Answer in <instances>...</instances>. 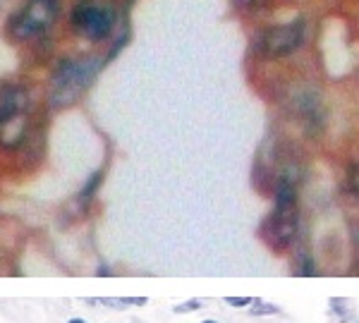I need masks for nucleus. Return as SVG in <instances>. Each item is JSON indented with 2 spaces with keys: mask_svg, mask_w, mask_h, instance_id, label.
Returning <instances> with one entry per match:
<instances>
[{
  "mask_svg": "<svg viewBox=\"0 0 359 323\" xmlns=\"http://www.w3.org/2000/svg\"><path fill=\"white\" fill-rule=\"evenodd\" d=\"M299 225V204L297 192L287 180L278 184L276 206L262 225V238L271 249H285L294 240Z\"/></svg>",
  "mask_w": 359,
  "mask_h": 323,
  "instance_id": "1",
  "label": "nucleus"
},
{
  "mask_svg": "<svg viewBox=\"0 0 359 323\" xmlns=\"http://www.w3.org/2000/svg\"><path fill=\"white\" fill-rule=\"evenodd\" d=\"M98 72V62L94 60H62L60 67L53 72L48 91L50 108L60 111L79 101V96L89 89Z\"/></svg>",
  "mask_w": 359,
  "mask_h": 323,
  "instance_id": "2",
  "label": "nucleus"
},
{
  "mask_svg": "<svg viewBox=\"0 0 359 323\" xmlns=\"http://www.w3.org/2000/svg\"><path fill=\"white\" fill-rule=\"evenodd\" d=\"M115 25V8L111 0H79L72 8V27L89 41L111 36Z\"/></svg>",
  "mask_w": 359,
  "mask_h": 323,
  "instance_id": "3",
  "label": "nucleus"
},
{
  "mask_svg": "<svg viewBox=\"0 0 359 323\" xmlns=\"http://www.w3.org/2000/svg\"><path fill=\"white\" fill-rule=\"evenodd\" d=\"M57 17V0H29L25 8L15 15L10 22L8 32L17 41H27V39L41 36L53 27Z\"/></svg>",
  "mask_w": 359,
  "mask_h": 323,
  "instance_id": "4",
  "label": "nucleus"
},
{
  "mask_svg": "<svg viewBox=\"0 0 359 323\" xmlns=\"http://www.w3.org/2000/svg\"><path fill=\"white\" fill-rule=\"evenodd\" d=\"M302 39H304V25L294 20L290 25H280L264 32L259 46H262V53L266 57H285L302 46Z\"/></svg>",
  "mask_w": 359,
  "mask_h": 323,
  "instance_id": "5",
  "label": "nucleus"
},
{
  "mask_svg": "<svg viewBox=\"0 0 359 323\" xmlns=\"http://www.w3.org/2000/svg\"><path fill=\"white\" fill-rule=\"evenodd\" d=\"M27 106H29V99L22 86H15V84L0 86V123L20 118V115H27Z\"/></svg>",
  "mask_w": 359,
  "mask_h": 323,
  "instance_id": "6",
  "label": "nucleus"
},
{
  "mask_svg": "<svg viewBox=\"0 0 359 323\" xmlns=\"http://www.w3.org/2000/svg\"><path fill=\"white\" fill-rule=\"evenodd\" d=\"M103 307L108 309H127V307H147L149 299L147 297H108V299H98Z\"/></svg>",
  "mask_w": 359,
  "mask_h": 323,
  "instance_id": "7",
  "label": "nucleus"
},
{
  "mask_svg": "<svg viewBox=\"0 0 359 323\" xmlns=\"http://www.w3.org/2000/svg\"><path fill=\"white\" fill-rule=\"evenodd\" d=\"M331 314H335V323H347L352 319V309L347 299H331Z\"/></svg>",
  "mask_w": 359,
  "mask_h": 323,
  "instance_id": "8",
  "label": "nucleus"
},
{
  "mask_svg": "<svg viewBox=\"0 0 359 323\" xmlns=\"http://www.w3.org/2000/svg\"><path fill=\"white\" fill-rule=\"evenodd\" d=\"M278 309L276 304H269V302H264V299H254L252 302V307H249V314L252 316H269V314H278Z\"/></svg>",
  "mask_w": 359,
  "mask_h": 323,
  "instance_id": "9",
  "label": "nucleus"
},
{
  "mask_svg": "<svg viewBox=\"0 0 359 323\" xmlns=\"http://www.w3.org/2000/svg\"><path fill=\"white\" fill-rule=\"evenodd\" d=\"M101 177H103V172H96V175L84 184V189H82V194H79V199H82V201H89L91 197H94V192H96L98 182H101Z\"/></svg>",
  "mask_w": 359,
  "mask_h": 323,
  "instance_id": "10",
  "label": "nucleus"
},
{
  "mask_svg": "<svg viewBox=\"0 0 359 323\" xmlns=\"http://www.w3.org/2000/svg\"><path fill=\"white\" fill-rule=\"evenodd\" d=\"M201 307H204V302H201V299H189V302L175 304L172 311H175V314H192V311L201 309Z\"/></svg>",
  "mask_w": 359,
  "mask_h": 323,
  "instance_id": "11",
  "label": "nucleus"
},
{
  "mask_svg": "<svg viewBox=\"0 0 359 323\" xmlns=\"http://www.w3.org/2000/svg\"><path fill=\"white\" fill-rule=\"evenodd\" d=\"M294 275H316V266L309 256H304L299 261V266H294Z\"/></svg>",
  "mask_w": 359,
  "mask_h": 323,
  "instance_id": "12",
  "label": "nucleus"
},
{
  "mask_svg": "<svg viewBox=\"0 0 359 323\" xmlns=\"http://www.w3.org/2000/svg\"><path fill=\"white\" fill-rule=\"evenodd\" d=\"M225 302H228L233 309H249L254 302V297H225Z\"/></svg>",
  "mask_w": 359,
  "mask_h": 323,
  "instance_id": "13",
  "label": "nucleus"
},
{
  "mask_svg": "<svg viewBox=\"0 0 359 323\" xmlns=\"http://www.w3.org/2000/svg\"><path fill=\"white\" fill-rule=\"evenodd\" d=\"M350 189H352V194L359 199V165H355V168L350 170Z\"/></svg>",
  "mask_w": 359,
  "mask_h": 323,
  "instance_id": "14",
  "label": "nucleus"
},
{
  "mask_svg": "<svg viewBox=\"0 0 359 323\" xmlns=\"http://www.w3.org/2000/svg\"><path fill=\"white\" fill-rule=\"evenodd\" d=\"M96 273H98V275H111V268H108V266H101V268L96 270Z\"/></svg>",
  "mask_w": 359,
  "mask_h": 323,
  "instance_id": "15",
  "label": "nucleus"
},
{
  "mask_svg": "<svg viewBox=\"0 0 359 323\" xmlns=\"http://www.w3.org/2000/svg\"><path fill=\"white\" fill-rule=\"evenodd\" d=\"M67 323H86V321L84 319H69Z\"/></svg>",
  "mask_w": 359,
  "mask_h": 323,
  "instance_id": "16",
  "label": "nucleus"
},
{
  "mask_svg": "<svg viewBox=\"0 0 359 323\" xmlns=\"http://www.w3.org/2000/svg\"><path fill=\"white\" fill-rule=\"evenodd\" d=\"M201 323H218V321H213V319H206V321H201Z\"/></svg>",
  "mask_w": 359,
  "mask_h": 323,
  "instance_id": "17",
  "label": "nucleus"
},
{
  "mask_svg": "<svg viewBox=\"0 0 359 323\" xmlns=\"http://www.w3.org/2000/svg\"><path fill=\"white\" fill-rule=\"evenodd\" d=\"M357 323H359V321H357Z\"/></svg>",
  "mask_w": 359,
  "mask_h": 323,
  "instance_id": "18",
  "label": "nucleus"
}]
</instances>
